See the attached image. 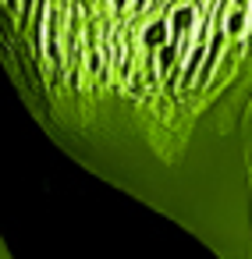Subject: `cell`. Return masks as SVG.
Returning <instances> with one entry per match:
<instances>
[{"label": "cell", "mask_w": 252, "mask_h": 259, "mask_svg": "<svg viewBox=\"0 0 252 259\" xmlns=\"http://www.w3.org/2000/svg\"><path fill=\"white\" fill-rule=\"evenodd\" d=\"M171 25V39H178L181 47H188V32H195V8L192 4H178L167 18Z\"/></svg>", "instance_id": "cell-1"}, {"label": "cell", "mask_w": 252, "mask_h": 259, "mask_svg": "<svg viewBox=\"0 0 252 259\" xmlns=\"http://www.w3.org/2000/svg\"><path fill=\"white\" fill-rule=\"evenodd\" d=\"M167 39H171V25H167V18H153V22L142 29V47H146L149 54H156Z\"/></svg>", "instance_id": "cell-2"}, {"label": "cell", "mask_w": 252, "mask_h": 259, "mask_svg": "<svg viewBox=\"0 0 252 259\" xmlns=\"http://www.w3.org/2000/svg\"><path fill=\"white\" fill-rule=\"evenodd\" d=\"M224 29H227V36H231V39H241V36H245V29H248V8L231 4V11H227V18H224Z\"/></svg>", "instance_id": "cell-3"}, {"label": "cell", "mask_w": 252, "mask_h": 259, "mask_svg": "<svg viewBox=\"0 0 252 259\" xmlns=\"http://www.w3.org/2000/svg\"><path fill=\"white\" fill-rule=\"evenodd\" d=\"M132 4V0H114V8H128Z\"/></svg>", "instance_id": "cell-4"}]
</instances>
